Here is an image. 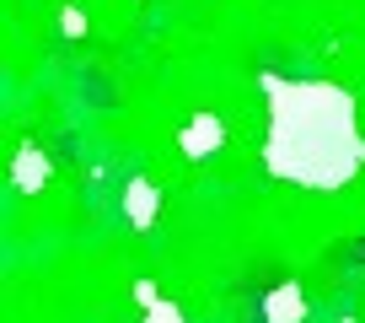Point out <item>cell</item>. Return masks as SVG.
<instances>
[{
  "label": "cell",
  "instance_id": "obj_1",
  "mask_svg": "<svg viewBox=\"0 0 365 323\" xmlns=\"http://www.w3.org/2000/svg\"><path fill=\"white\" fill-rule=\"evenodd\" d=\"M263 92H269V135H263L269 178L328 194L365 167V135L354 124V97L344 86L263 76Z\"/></svg>",
  "mask_w": 365,
  "mask_h": 323
},
{
  "label": "cell",
  "instance_id": "obj_2",
  "mask_svg": "<svg viewBox=\"0 0 365 323\" xmlns=\"http://www.w3.org/2000/svg\"><path fill=\"white\" fill-rule=\"evenodd\" d=\"M215 146H220V124L210 114H199L194 124L182 129V151H188V156H210Z\"/></svg>",
  "mask_w": 365,
  "mask_h": 323
},
{
  "label": "cell",
  "instance_id": "obj_3",
  "mask_svg": "<svg viewBox=\"0 0 365 323\" xmlns=\"http://www.w3.org/2000/svg\"><path fill=\"white\" fill-rule=\"evenodd\" d=\"M150 210H156V194H150L145 184H135V189H129V216H135V221H150Z\"/></svg>",
  "mask_w": 365,
  "mask_h": 323
},
{
  "label": "cell",
  "instance_id": "obj_4",
  "mask_svg": "<svg viewBox=\"0 0 365 323\" xmlns=\"http://www.w3.org/2000/svg\"><path fill=\"white\" fill-rule=\"evenodd\" d=\"M296 307H301V302H296V291H290V286L269 302V312H279V318H296Z\"/></svg>",
  "mask_w": 365,
  "mask_h": 323
},
{
  "label": "cell",
  "instance_id": "obj_5",
  "mask_svg": "<svg viewBox=\"0 0 365 323\" xmlns=\"http://www.w3.org/2000/svg\"><path fill=\"white\" fill-rule=\"evenodd\" d=\"M145 323H182V312L172 307V302H150V318Z\"/></svg>",
  "mask_w": 365,
  "mask_h": 323
}]
</instances>
